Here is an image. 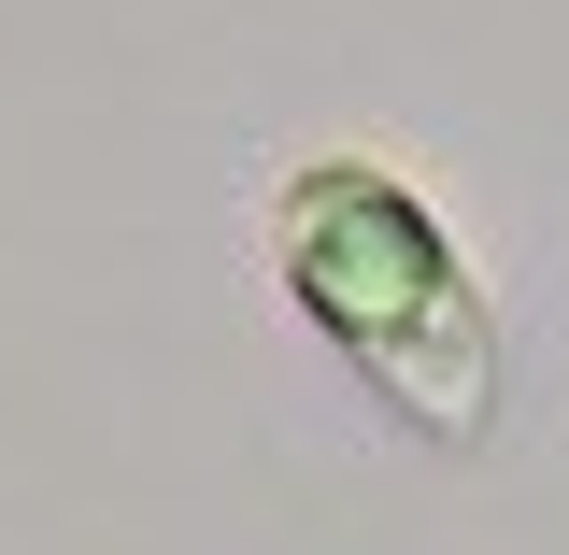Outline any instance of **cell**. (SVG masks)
Instances as JSON below:
<instances>
[{
    "label": "cell",
    "instance_id": "1",
    "mask_svg": "<svg viewBox=\"0 0 569 555\" xmlns=\"http://www.w3.org/2000/svg\"><path fill=\"white\" fill-rule=\"evenodd\" d=\"M271 271L299 299V328L342 356L356 385L413 442H485L498 427V314L485 271L456 257V228L413 171L385 157H299L271 186Z\"/></svg>",
    "mask_w": 569,
    "mask_h": 555
}]
</instances>
